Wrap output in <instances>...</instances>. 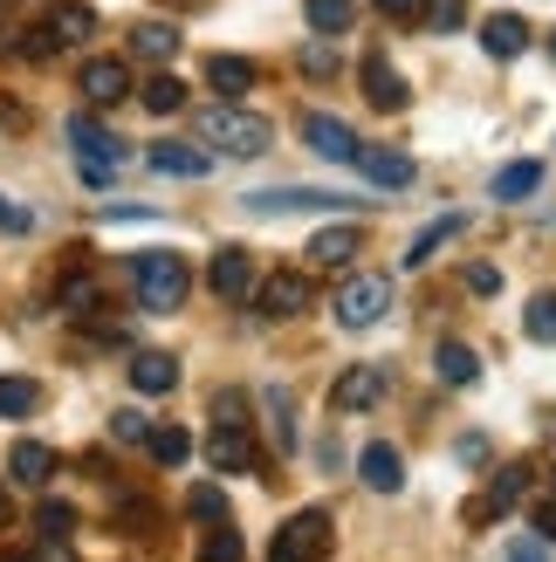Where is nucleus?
I'll return each mask as SVG.
<instances>
[{
    "label": "nucleus",
    "mask_w": 556,
    "mask_h": 562,
    "mask_svg": "<svg viewBox=\"0 0 556 562\" xmlns=\"http://www.w3.org/2000/svg\"><path fill=\"white\" fill-rule=\"evenodd\" d=\"M351 21H357L351 0H310V27H316V35H351Z\"/></svg>",
    "instance_id": "c756f323"
},
{
    "label": "nucleus",
    "mask_w": 556,
    "mask_h": 562,
    "mask_svg": "<svg viewBox=\"0 0 556 562\" xmlns=\"http://www.w3.org/2000/svg\"><path fill=\"white\" fill-rule=\"evenodd\" d=\"M110 439H118V446H152V418L145 412H118V418H110Z\"/></svg>",
    "instance_id": "e433bc0d"
},
{
    "label": "nucleus",
    "mask_w": 556,
    "mask_h": 562,
    "mask_svg": "<svg viewBox=\"0 0 556 562\" xmlns=\"http://www.w3.org/2000/svg\"><path fill=\"white\" fill-rule=\"evenodd\" d=\"M207 82H213V97H247V90H255V63H247V55H213V63H207Z\"/></svg>",
    "instance_id": "412c9836"
},
{
    "label": "nucleus",
    "mask_w": 556,
    "mask_h": 562,
    "mask_svg": "<svg viewBox=\"0 0 556 562\" xmlns=\"http://www.w3.org/2000/svg\"><path fill=\"white\" fill-rule=\"evenodd\" d=\"M522 329H530V344H556V295H536L530 316H522Z\"/></svg>",
    "instance_id": "c9c22d12"
},
{
    "label": "nucleus",
    "mask_w": 556,
    "mask_h": 562,
    "mask_svg": "<svg viewBox=\"0 0 556 562\" xmlns=\"http://www.w3.org/2000/svg\"><path fill=\"white\" fill-rule=\"evenodd\" d=\"M207 281H213V295H220V302H247V295L262 289L255 255H247V247H220L213 268H207Z\"/></svg>",
    "instance_id": "0eeeda50"
},
{
    "label": "nucleus",
    "mask_w": 556,
    "mask_h": 562,
    "mask_svg": "<svg viewBox=\"0 0 556 562\" xmlns=\"http://www.w3.org/2000/svg\"><path fill=\"white\" fill-rule=\"evenodd\" d=\"M63 302H69V316H97V308H103V289H97L90 274H69V281H63Z\"/></svg>",
    "instance_id": "72a5a7b5"
},
{
    "label": "nucleus",
    "mask_w": 556,
    "mask_h": 562,
    "mask_svg": "<svg viewBox=\"0 0 556 562\" xmlns=\"http://www.w3.org/2000/svg\"><path fill=\"white\" fill-rule=\"evenodd\" d=\"M536 186H543V165H536V158L502 165V172H494V200H530Z\"/></svg>",
    "instance_id": "cd10ccee"
},
{
    "label": "nucleus",
    "mask_w": 556,
    "mask_h": 562,
    "mask_svg": "<svg viewBox=\"0 0 556 562\" xmlns=\"http://www.w3.org/2000/svg\"><path fill=\"white\" fill-rule=\"evenodd\" d=\"M0 521H8V487H0Z\"/></svg>",
    "instance_id": "09e8293b"
},
{
    "label": "nucleus",
    "mask_w": 556,
    "mask_h": 562,
    "mask_svg": "<svg viewBox=\"0 0 556 562\" xmlns=\"http://www.w3.org/2000/svg\"><path fill=\"white\" fill-rule=\"evenodd\" d=\"M131 289H137V302H145L152 316H173V308H186V295H192V268H186V255H173V247H145V255H131Z\"/></svg>",
    "instance_id": "f03ea898"
},
{
    "label": "nucleus",
    "mask_w": 556,
    "mask_h": 562,
    "mask_svg": "<svg viewBox=\"0 0 556 562\" xmlns=\"http://www.w3.org/2000/svg\"><path fill=\"white\" fill-rule=\"evenodd\" d=\"M302 145H310L316 158H330V165H357V151H365V145H357V131L344 117H323V110H316V117H302Z\"/></svg>",
    "instance_id": "6e6552de"
},
{
    "label": "nucleus",
    "mask_w": 556,
    "mask_h": 562,
    "mask_svg": "<svg viewBox=\"0 0 556 562\" xmlns=\"http://www.w3.org/2000/svg\"><path fill=\"white\" fill-rule=\"evenodd\" d=\"M302 69H310V76H330V69H337V48H330V42H310V48H302Z\"/></svg>",
    "instance_id": "58836bf2"
},
{
    "label": "nucleus",
    "mask_w": 556,
    "mask_h": 562,
    "mask_svg": "<svg viewBox=\"0 0 556 562\" xmlns=\"http://www.w3.org/2000/svg\"><path fill=\"white\" fill-rule=\"evenodd\" d=\"M385 391H392V378H385L378 363H351V371L337 378V391H330V405L337 412H371Z\"/></svg>",
    "instance_id": "9b49d317"
},
{
    "label": "nucleus",
    "mask_w": 556,
    "mask_h": 562,
    "mask_svg": "<svg viewBox=\"0 0 556 562\" xmlns=\"http://www.w3.org/2000/svg\"><path fill=\"white\" fill-rule=\"evenodd\" d=\"M152 172H165V179H207L213 151H200V145H152Z\"/></svg>",
    "instance_id": "a211bd4d"
},
{
    "label": "nucleus",
    "mask_w": 556,
    "mask_h": 562,
    "mask_svg": "<svg viewBox=\"0 0 556 562\" xmlns=\"http://www.w3.org/2000/svg\"><path fill=\"white\" fill-rule=\"evenodd\" d=\"M247 213H310V206H351L344 192H316V186H268V192H247L241 200Z\"/></svg>",
    "instance_id": "1a4fd4ad"
},
{
    "label": "nucleus",
    "mask_w": 556,
    "mask_h": 562,
    "mask_svg": "<svg viewBox=\"0 0 556 562\" xmlns=\"http://www.w3.org/2000/svg\"><path fill=\"white\" fill-rule=\"evenodd\" d=\"M262 405H268V432H275V446H282V453H296V391L289 384H268L262 391Z\"/></svg>",
    "instance_id": "4be33fe9"
},
{
    "label": "nucleus",
    "mask_w": 556,
    "mask_h": 562,
    "mask_svg": "<svg viewBox=\"0 0 556 562\" xmlns=\"http://www.w3.org/2000/svg\"><path fill=\"white\" fill-rule=\"evenodd\" d=\"M323 555H330V515L323 508L289 515L275 528V542H268V562H323Z\"/></svg>",
    "instance_id": "20e7f679"
},
{
    "label": "nucleus",
    "mask_w": 556,
    "mask_h": 562,
    "mask_svg": "<svg viewBox=\"0 0 556 562\" xmlns=\"http://www.w3.org/2000/svg\"><path fill=\"white\" fill-rule=\"evenodd\" d=\"M76 90L90 97L97 110H110V103H131V63H118V55H90V63L76 69Z\"/></svg>",
    "instance_id": "423d86ee"
},
{
    "label": "nucleus",
    "mask_w": 556,
    "mask_h": 562,
    "mask_svg": "<svg viewBox=\"0 0 556 562\" xmlns=\"http://www.w3.org/2000/svg\"><path fill=\"white\" fill-rule=\"evenodd\" d=\"M192 131H200V145L220 151V158H262L275 145V124L255 117V110H241V103H207L200 117H192Z\"/></svg>",
    "instance_id": "f257e3e1"
},
{
    "label": "nucleus",
    "mask_w": 556,
    "mask_h": 562,
    "mask_svg": "<svg viewBox=\"0 0 556 562\" xmlns=\"http://www.w3.org/2000/svg\"><path fill=\"white\" fill-rule=\"evenodd\" d=\"M509 562H549V555H543V542H515V555H509Z\"/></svg>",
    "instance_id": "c03bdc74"
},
{
    "label": "nucleus",
    "mask_w": 556,
    "mask_h": 562,
    "mask_svg": "<svg viewBox=\"0 0 556 562\" xmlns=\"http://www.w3.org/2000/svg\"><path fill=\"white\" fill-rule=\"evenodd\" d=\"M27 227H35V213L14 206V200H0V234H27Z\"/></svg>",
    "instance_id": "a19ab883"
},
{
    "label": "nucleus",
    "mask_w": 556,
    "mask_h": 562,
    "mask_svg": "<svg viewBox=\"0 0 556 562\" xmlns=\"http://www.w3.org/2000/svg\"><path fill=\"white\" fill-rule=\"evenodd\" d=\"M365 97L378 110H405V76L385 63V55H365Z\"/></svg>",
    "instance_id": "aec40b11"
},
{
    "label": "nucleus",
    "mask_w": 556,
    "mask_h": 562,
    "mask_svg": "<svg viewBox=\"0 0 556 562\" xmlns=\"http://www.w3.org/2000/svg\"><path fill=\"white\" fill-rule=\"evenodd\" d=\"M8 473H14L21 487H42L48 473H55V453H48L42 439H14V453H8Z\"/></svg>",
    "instance_id": "b1692460"
},
{
    "label": "nucleus",
    "mask_w": 556,
    "mask_h": 562,
    "mask_svg": "<svg viewBox=\"0 0 556 562\" xmlns=\"http://www.w3.org/2000/svg\"><path fill=\"white\" fill-rule=\"evenodd\" d=\"M42 562H76V555H69L63 542H48V555H42Z\"/></svg>",
    "instance_id": "49530a36"
},
{
    "label": "nucleus",
    "mask_w": 556,
    "mask_h": 562,
    "mask_svg": "<svg viewBox=\"0 0 556 562\" xmlns=\"http://www.w3.org/2000/svg\"><path fill=\"white\" fill-rule=\"evenodd\" d=\"M207 460L220 473H241V467H255V439H247V426H220L213 446H207Z\"/></svg>",
    "instance_id": "5701e85b"
},
{
    "label": "nucleus",
    "mask_w": 556,
    "mask_h": 562,
    "mask_svg": "<svg viewBox=\"0 0 556 562\" xmlns=\"http://www.w3.org/2000/svg\"><path fill=\"white\" fill-rule=\"evenodd\" d=\"M35 528H42V542H69L76 508H69V501H42V508H35Z\"/></svg>",
    "instance_id": "473e14b6"
},
{
    "label": "nucleus",
    "mask_w": 556,
    "mask_h": 562,
    "mask_svg": "<svg viewBox=\"0 0 556 562\" xmlns=\"http://www.w3.org/2000/svg\"><path fill=\"white\" fill-rule=\"evenodd\" d=\"M522 494H530V467L515 460V467H502V473H494V487H488V494L475 501V508H467V521H475V528H488V521H502V515L515 508Z\"/></svg>",
    "instance_id": "9d476101"
},
{
    "label": "nucleus",
    "mask_w": 556,
    "mask_h": 562,
    "mask_svg": "<svg viewBox=\"0 0 556 562\" xmlns=\"http://www.w3.org/2000/svg\"><path fill=\"white\" fill-rule=\"evenodd\" d=\"M48 35H55V48H63V42H90V35H97V8H82V0H63V8L48 14Z\"/></svg>",
    "instance_id": "393cba45"
},
{
    "label": "nucleus",
    "mask_w": 556,
    "mask_h": 562,
    "mask_svg": "<svg viewBox=\"0 0 556 562\" xmlns=\"http://www.w3.org/2000/svg\"><path fill=\"white\" fill-rule=\"evenodd\" d=\"M481 48L494 55V63H515V55L530 48V21L522 14H488L481 21Z\"/></svg>",
    "instance_id": "f3484780"
},
{
    "label": "nucleus",
    "mask_w": 556,
    "mask_h": 562,
    "mask_svg": "<svg viewBox=\"0 0 556 562\" xmlns=\"http://www.w3.org/2000/svg\"><path fill=\"white\" fill-rule=\"evenodd\" d=\"M255 302H262L268 323H289V316H302V308H310V281H302V274H268L262 289H255Z\"/></svg>",
    "instance_id": "ddd939ff"
},
{
    "label": "nucleus",
    "mask_w": 556,
    "mask_h": 562,
    "mask_svg": "<svg viewBox=\"0 0 556 562\" xmlns=\"http://www.w3.org/2000/svg\"><path fill=\"white\" fill-rule=\"evenodd\" d=\"M131 55H137V63H173V55H179V27L173 21H137L131 27Z\"/></svg>",
    "instance_id": "6ab92c4d"
},
{
    "label": "nucleus",
    "mask_w": 556,
    "mask_h": 562,
    "mask_svg": "<svg viewBox=\"0 0 556 562\" xmlns=\"http://www.w3.org/2000/svg\"><path fill=\"white\" fill-rule=\"evenodd\" d=\"M433 371H440V378H447V384H460V391H467V384H475V378H481V357H475V350H467V344H454V336H447V344H440V350H433Z\"/></svg>",
    "instance_id": "a878e982"
},
{
    "label": "nucleus",
    "mask_w": 556,
    "mask_h": 562,
    "mask_svg": "<svg viewBox=\"0 0 556 562\" xmlns=\"http://www.w3.org/2000/svg\"><path fill=\"white\" fill-rule=\"evenodd\" d=\"M186 515H192V521H227V494H220L213 481H200V487L186 494Z\"/></svg>",
    "instance_id": "f704fd0d"
},
{
    "label": "nucleus",
    "mask_w": 556,
    "mask_h": 562,
    "mask_svg": "<svg viewBox=\"0 0 556 562\" xmlns=\"http://www.w3.org/2000/svg\"><path fill=\"white\" fill-rule=\"evenodd\" d=\"M357 481H365L371 494H399V487H405V460H399V446L371 439L365 453H357Z\"/></svg>",
    "instance_id": "4468645a"
},
{
    "label": "nucleus",
    "mask_w": 556,
    "mask_h": 562,
    "mask_svg": "<svg viewBox=\"0 0 556 562\" xmlns=\"http://www.w3.org/2000/svg\"><path fill=\"white\" fill-rule=\"evenodd\" d=\"M35 405H42V391L27 378H0V418H27Z\"/></svg>",
    "instance_id": "2f4dec72"
},
{
    "label": "nucleus",
    "mask_w": 556,
    "mask_h": 562,
    "mask_svg": "<svg viewBox=\"0 0 556 562\" xmlns=\"http://www.w3.org/2000/svg\"><path fill=\"white\" fill-rule=\"evenodd\" d=\"M152 460L158 467H186L192 460V432L186 426H152Z\"/></svg>",
    "instance_id": "c85d7f7f"
},
{
    "label": "nucleus",
    "mask_w": 556,
    "mask_h": 562,
    "mask_svg": "<svg viewBox=\"0 0 556 562\" xmlns=\"http://www.w3.org/2000/svg\"><path fill=\"white\" fill-rule=\"evenodd\" d=\"M357 172H365L371 186H385V192H405L412 179H420V165H412L405 151H392V145H365L357 151Z\"/></svg>",
    "instance_id": "f8f14e48"
},
{
    "label": "nucleus",
    "mask_w": 556,
    "mask_h": 562,
    "mask_svg": "<svg viewBox=\"0 0 556 562\" xmlns=\"http://www.w3.org/2000/svg\"><path fill=\"white\" fill-rule=\"evenodd\" d=\"M549 48H556V35H549Z\"/></svg>",
    "instance_id": "8fccbe9b"
},
{
    "label": "nucleus",
    "mask_w": 556,
    "mask_h": 562,
    "mask_svg": "<svg viewBox=\"0 0 556 562\" xmlns=\"http://www.w3.org/2000/svg\"><path fill=\"white\" fill-rule=\"evenodd\" d=\"M63 137H69V151H76V172L90 179V186H110V179H118V165L131 158V145L110 124H97V117H69Z\"/></svg>",
    "instance_id": "7ed1b4c3"
},
{
    "label": "nucleus",
    "mask_w": 556,
    "mask_h": 562,
    "mask_svg": "<svg viewBox=\"0 0 556 562\" xmlns=\"http://www.w3.org/2000/svg\"><path fill=\"white\" fill-rule=\"evenodd\" d=\"M145 110H152V117H173V110H186V82H179V76H152V82H145Z\"/></svg>",
    "instance_id": "7c9ffc66"
},
{
    "label": "nucleus",
    "mask_w": 556,
    "mask_h": 562,
    "mask_svg": "<svg viewBox=\"0 0 556 562\" xmlns=\"http://www.w3.org/2000/svg\"><path fill=\"white\" fill-rule=\"evenodd\" d=\"M536 536H549V542H556V508H536Z\"/></svg>",
    "instance_id": "a18cd8bd"
},
{
    "label": "nucleus",
    "mask_w": 556,
    "mask_h": 562,
    "mask_svg": "<svg viewBox=\"0 0 556 562\" xmlns=\"http://www.w3.org/2000/svg\"><path fill=\"white\" fill-rule=\"evenodd\" d=\"M460 227H467V220H460V213H447V220H433V227H426L420 240H412V247H405V268H426V261H433V255H440V247H447V240H454Z\"/></svg>",
    "instance_id": "bb28decb"
},
{
    "label": "nucleus",
    "mask_w": 556,
    "mask_h": 562,
    "mask_svg": "<svg viewBox=\"0 0 556 562\" xmlns=\"http://www.w3.org/2000/svg\"><path fill=\"white\" fill-rule=\"evenodd\" d=\"M467 289H475V295H494V289H502V274H494L488 261H475V268H467Z\"/></svg>",
    "instance_id": "79ce46f5"
},
{
    "label": "nucleus",
    "mask_w": 556,
    "mask_h": 562,
    "mask_svg": "<svg viewBox=\"0 0 556 562\" xmlns=\"http://www.w3.org/2000/svg\"><path fill=\"white\" fill-rule=\"evenodd\" d=\"M357 247H365V234L351 227H323V234H310V247H302V261H316V268H351L357 261Z\"/></svg>",
    "instance_id": "2eb2a0df"
},
{
    "label": "nucleus",
    "mask_w": 556,
    "mask_h": 562,
    "mask_svg": "<svg viewBox=\"0 0 556 562\" xmlns=\"http://www.w3.org/2000/svg\"><path fill=\"white\" fill-rule=\"evenodd\" d=\"M0 562H27V555H14V549H0Z\"/></svg>",
    "instance_id": "de8ad7c7"
},
{
    "label": "nucleus",
    "mask_w": 556,
    "mask_h": 562,
    "mask_svg": "<svg viewBox=\"0 0 556 562\" xmlns=\"http://www.w3.org/2000/svg\"><path fill=\"white\" fill-rule=\"evenodd\" d=\"M460 21H467L460 0H433V27H440V35H447V27H460Z\"/></svg>",
    "instance_id": "37998d69"
},
{
    "label": "nucleus",
    "mask_w": 556,
    "mask_h": 562,
    "mask_svg": "<svg viewBox=\"0 0 556 562\" xmlns=\"http://www.w3.org/2000/svg\"><path fill=\"white\" fill-rule=\"evenodd\" d=\"M371 8H378L385 21H420V14H426V0H371Z\"/></svg>",
    "instance_id": "ea45409f"
},
{
    "label": "nucleus",
    "mask_w": 556,
    "mask_h": 562,
    "mask_svg": "<svg viewBox=\"0 0 556 562\" xmlns=\"http://www.w3.org/2000/svg\"><path fill=\"white\" fill-rule=\"evenodd\" d=\"M131 384L145 391V398H165V391L179 384V357L173 350H131Z\"/></svg>",
    "instance_id": "dca6fc26"
},
{
    "label": "nucleus",
    "mask_w": 556,
    "mask_h": 562,
    "mask_svg": "<svg viewBox=\"0 0 556 562\" xmlns=\"http://www.w3.org/2000/svg\"><path fill=\"white\" fill-rule=\"evenodd\" d=\"M200 562H241V536H227V528L213 521V536L200 542Z\"/></svg>",
    "instance_id": "4c0bfd02"
},
{
    "label": "nucleus",
    "mask_w": 556,
    "mask_h": 562,
    "mask_svg": "<svg viewBox=\"0 0 556 562\" xmlns=\"http://www.w3.org/2000/svg\"><path fill=\"white\" fill-rule=\"evenodd\" d=\"M385 308H392V281H385V274H351L344 289H337V323L344 329L385 323Z\"/></svg>",
    "instance_id": "39448f33"
}]
</instances>
